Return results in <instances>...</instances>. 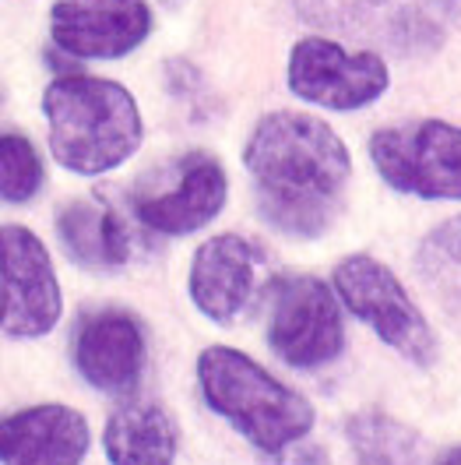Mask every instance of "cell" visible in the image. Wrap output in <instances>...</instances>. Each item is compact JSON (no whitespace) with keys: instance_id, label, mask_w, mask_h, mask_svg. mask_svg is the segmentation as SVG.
<instances>
[{"instance_id":"obj_1","label":"cell","mask_w":461,"mask_h":465,"mask_svg":"<svg viewBox=\"0 0 461 465\" xmlns=\"http://www.w3.org/2000/svg\"><path fill=\"white\" fill-rule=\"evenodd\" d=\"M243 166L260 219L296 240L331 230L352 180V155L335 127L292 110L260 116L243 145Z\"/></svg>"},{"instance_id":"obj_2","label":"cell","mask_w":461,"mask_h":465,"mask_svg":"<svg viewBox=\"0 0 461 465\" xmlns=\"http://www.w3.org/2000/svg\"><path fill=\"white\" fill-rule=\"evenodd\" d=\"M43 114L50 124V152L67 173H113L142 148L138 99L110 78L60 74L43 92Z\"/></svg>"},{"instance_id":"obj_3","label":"cell","mask_w":461,"mask_h":465,"mask_svg":"<svg viewBox=\"0 0 461 465\" xmlns=\"http://www.w3.org/2000/svg\"><path fill=\"white\" fill-rule=\"evenodd\" d=\"M198 384L204 406L264 455H282L318 423L314 406L296 388H289L240 349H204L198 356Z\"/></svg>"},{"instance_id":"obj_4","label":"cell","mask_w":461,"mask_h":465,"mask_svg":"<svg viewBox=\"0 0 461 465\" xmlns=\"http://www.w3.org/2000/svg\"><path fill=\"white\" fill-rule=\"evenodd\" d=\"M314 29L398 57H427L447 35V0H292Z\"/></svg>"},{"instance_id":"obj_5","label":"cell","mask_w":461,"mask_h":465,"mask_svg":"<svg viewBox=\"0 0 461 465\" xmlns=\"http://www.w3.org/2000/svg\"><path fill=\"white\" fill-rule=\"evenodd\" d=\"M331 290L352 318L374 328V335L384 346L402 352L416 367H433L440 346L430 321L423 318V311L408 296L402 279L387 264L370 254H348L331 275Z\"/></svg>"},{"instance_id":"obj_6","label":"cell","mask_w":461,"mask_h":465,"mask_svg":"<svg viewBox=\"0 0 461 465\" xmlns=\"http://www.w3.org/2000/svg\"><path fill=\"white\" fill-rule=\"evenodd\" d=\"M380 180L423 202H461V127L447 120H405L370 138Z\"/></svg>"},{"instance_id":"obj_7","label":"cell","mask_w":461,"mask_h":465,"mask_svg":"<svg viewBox=\"0 0 461 465\" xmlns=\"http://www.w3.org/2000/svg\"><path fill=\"white\" fill-rule=\"evenodd\" d=\"M268 346L296 371H318L335 363L346 349V321L335 290L318 275L299 272L275 279L268 311Z\"/></svg>"},{"instance_id":"obj_8","label":"cell","mask_w":461,"mask_h":465,"mask_svg":"<svg viewBox=\"0 0 461 465\" xmlns=\"http://www.w3.org/2000/svg\"><path fill=\"white\" fill-rule=\"evenodd\" d=\"M286 82L303 103L348 114L377 103L391 85V71L377 50H348L338 39L307 35L289 54Z\"/></svg>"},{"instance_id":"obj_9","label":"cell","mask_w":461,"mask_h":465,"mask_svg":"<svg viewBox=\"0 0 461 465\" xmlns=\"http://www.w3.org/2000/svg\"><path fill=\"white\" fill-rule=\"evenodd\" d=\"M230 198L226 166L211 152H187L134 191V215L144 230L187 236L215 223Z\"/></svg>"},{"instance_id":"obj_10","label":"cell","mask_w":461,"mask_h":465,"mask_svg":"<svg viewBox=\"0 0 461 465\" xmlns=\"http://www.w3.org/2000/svg\"><path fill=\"white\" fill-rule=\"evenodd\" d=\"M64 292L46 243L25 226H0V331L43 339L60 324Z\"/></svg>"},{"instance_id":"obj_11","label":"cell","mask_w":461,"mask_h":465,"mask_svg":"<svg viewBox=\"0 0 461 465\" xmlns=\"http://www.w3.org/2000/svg\"><path fill=\"white\" fill-rule=\"evenodd\" d=\"M50 32L67 57L116 60L148 39L152 11L144 0H57Z\"/></svg>"},{"instance_id":"obj_12","label":"cell","mask_w":461,"mask_h":465,"mask_svg":"<svg viewBox=\"0 0 461 465\" xmlns=\"http://www.w3.org/2000/svg\"><path fill=\"white\" fill-rule=\"evenodd\" d=\"M74 367L103 395L127 399L138 391L144 378V342L142 321L127 311H95L82 318L74 331Z\"/></svg>"},{"instance_id":"obj_13","label":"cell","mask_w":461,"mask_h":465,"mask_svg":"<svg viewBox=\"0 0 461 465\" xmlns=\"http://www.w3.org/2000/svg\"><path fill=\"white\" fill-rule=\"evenodd\" d=\"M260 251L240 232H219L204 240L187 272L194 307L215 324H232L247 311L260 272Z\"/></svg>"},{"instance_id":"obj_14","label":"cell","mask_w":461,"mask_h":465,"mask_svg":"<svg viewBox=\"0 0 461 465\" xmlns=\"http://www.w3.org/2000/svg\"><path fill=\"white\" fill-rule=\"evenodd\" d=\"M92 448L85 412L60 402L0 416V465H82Z\"/></svg>"},{"instance_id":"obj_15","label":"cell","mask_w":461,"mask_h":465,"mask_svg":"<svg viewBox=\"0 0 461 465\" xmlns=\"http://www.w3.org/2000/svg\"><path fill=\"white\" fill-rule=\"evenodd\" d=\"M60 247L78 268L88 272H113L131 262V230L123 215L110 202L74 198L57 212Z\"/></svg>"},{"instance_id":"obj_16","label":"cell","mask_w":461,"mask_h":465,"mask_svg":"<svg viewBox=\"0 0 461 465\" xmlns=\"http://www.w3.org/2000/svg\"><path fill=\"white\" fill-rule=\"evenodd\" d=\"M110 465H176L180 427L159 402H123L103 427Z\"/></svg>"},{"instance_id":"obj_17","label":"cell","mask_w":461,"mask_h":465,"mask_svg":"<svg viewBox=\"0 0 461 465\" xmlns=\"http://www.w3.org/2000/svg\"><path fill=\"white\" fill-rule=\"evenodd\" d=\"M346 434L359 465H416L419 437L380 409L348 416Z\"/></svg>"},{"instance_id":"obj_18","label":"cell","mask_w":461,"mask_h":465,"mask_svg":"<svg viewBox=\"0 0 461 465\" xmlns=\"http://www.w3.org/2000/svg\"><path fill=\"white\" fill-rule=\"evenodd\" d=\"M46 183V166L32 138L18 131L0 134V202L29 204Z\"/></svg>"},{"instance_id":"obj_19","label":"cell","mask_w":461,"mask_h":465,"mask_svg":"<svg viewBox=\"0 0 461 465\" xmlns=\"http://www.w3.org/2000/svg\"><path fill=\"white\" fill-rule=\"evenodd\" d=\"M419 272L433 286L461 279V215L440 223L419 247Z\"/></svg>"},{"instance_id":"obj_20","label":"cell","mask_w":461,"mask_h":465,"mask_svg":"<svg viewBox=\"0 0 461 465\" xmlns=\"http://www.w3.org/2000/svg\"><path fill=\"white\" fill-rule=\"evenodd\" d=\"M433 465H461V444H458V448H447V451H440Z\"/></svg>"},{"instance_id":"obj_21","label":"cell","mask_w":461,"mask_h":465,"mask_svg":"<svg viewBox=\"0 0 461 465\" xmlns=\"http://www.w3.org/2000/svg\"><path fill=\"white\" fill-rule=\"evenodd\" d=\"M170 4H176V0H170Z\"/></svg>"}]
</instances>
